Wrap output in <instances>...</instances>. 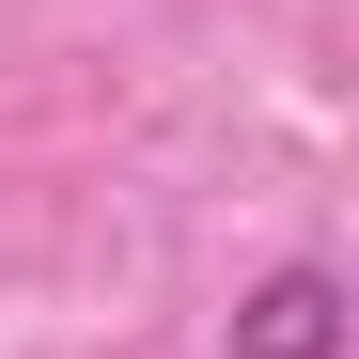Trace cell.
<instances>
[{"label": "cell", "mask_w": 359, "mask_h": 359, "mask_svg": "<svg viewBox=\"0 0 359 359\" xmlns=\"http://www.w3.org/2000/svg\"><path fill=\"white\" fill-rule=\"evenodd\" d=\"M234 359H344V281H328V266L250 281V313H234Z\"/></svg>", "instance_id": "1"}]
</instances>
